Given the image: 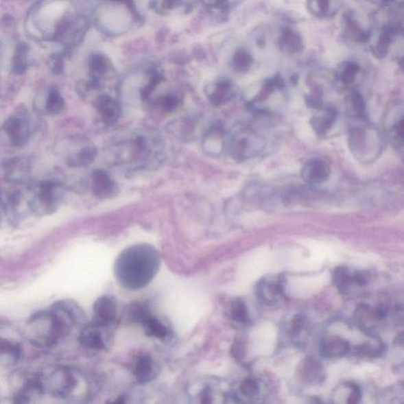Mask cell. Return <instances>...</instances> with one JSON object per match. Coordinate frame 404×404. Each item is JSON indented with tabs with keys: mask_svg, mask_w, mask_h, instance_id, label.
<instances>
[{
	"mask_svg": "<svg viewBox=\"0 0 404 404\" xmlns=\"http://www.w3.org/2000/svg\"><path fill=\"white\" fill-rule=\"evenodd\" d=\"M161 266L159 251L154 246L139 243L128 246L119 254L115 261L114 274L125 289L139 291L154 281Z\"/></svg>",
	"mask_w": 404,
	"mask_h": 404,
	"instance_id": "1",
	"label": "cell"
},
{
	"mask_svg": "<svg viewBox=\"0 0 404 404\" xmlns=\"http://www.w3.org/2000/svg\"><path fill=\"white\" fill-rule=\"evenodd\" d=\"M44 392L67 401L86 400L93 394L91 379L80 370L68 366H57L40 377Z\"/></svg>",
	"mask_w": 404,
	"mask_h": 404,
	"instance_id": "2",
	"label": "cell"
},
{
	"mask_svg": "<svg viewBox=\"0 0 404 404\" xmlns=\"http://www.w3.org/2000/svg\"><path fill=\"white\" fill-rule=\"evenodd\" d=\"M25 334L26 339L35 347L51 348L69 333L51 309L34 314L26 323Z\"/></svg>",
	"mask_w": 404,
	"mask_h": 404,
	"instance_id": "3",
	"label": "cell"
},
{
	"mask_svg": "<svg viewBox=\"0 0 404 404\" xmlns=\"http://www.w3.org/2000/svg\"><path fill=\"white\" fill-rule=\"evenodd\" d=\"M127 149L128 162H132L135 169H148L155 167L162 160L163 152L161 141L145 135H138L123 144Z\"/></svg>",
	"mask_w": 404,
	"mask_h": 404,
	"instance_id": "4",
	"label": "cell"
},
{
	"mask_svg": "<svg viewBox=\"0 0 404 404\" xmlns=\"http://www.w3.org/2000/svg\"><path fill=\"white\" fill-rule=\"evenodd\" d=\"M128 316L131 322L139 324L151 338L162 342H169L174 338V333L169 325L157 318L147 303L132 304L129 307Z\"/></svg>",
	"mask_w": 404,
	"mask_h": 404,
	"instance_id": "5",
	"label": "cell"
},
{
	"mask_svg": "<svg viewBox=\"0 0 404 404\" xmlns=\"http://www.w3.org/2000/svg\"><path fill=\"white\" fill-rule=\"evenodd\" d=\"M222 380L204 377L191 383L187 388V395L191 402L214 403L222 398L224 403H239L237 394L233 391H224Z\"/></svg>",
	"mask_w": 404,
	"mask_h": 404,
	"instance_id": "6",
	"label": "cell"
},
{
	"mask_svg": "<svg viewBox=\"0 0 404 404\" xmlns=\"http://www.w3.org/2000/svg\"><path fill=\"white\" fill-rule=\"evenodd\" d=\"M227 148L236 161L248 160L259 154L263 148V141L254 131L248 128L240 127L228 136Z\"/></svg>",
	"mask_w": 404,
	"mask_h": 404,
	"instance_id": "7",
	"label": "cell"
},
{
	"mask_svg": "<svg viewBox=\"0 0 404 404\" xmlns=\"http://www.w3.org/2000/svg\"><path fill=\"white\" fill-rule=\"evenodd\" d=\"M112 329L91 321L81 328L78 341L82 347L89 350L95 353L106 351L111 348L113 341Z\"/></svg>",
	"mask_w": 404,
	"mask_h": 404,
	"instance_id": "8",
	"label": "cell"
},
{
	"mask_svg": "<svg viewBox=\"0 0 404 404\" xmlns=\"http://www.w3.org/2000/svg\"><path fill=\"white\" fill-rule=\"evenodd\" d=\"M13 395L15 402L29 403L44 392L43 385L39 376L30 372H19L12 379Z\"/></svg>",
	"mask_w": 404,
	"mask_h": 404,
	"instance_id": "9",
	"label": "cell"
},
{
	"mask_svg": "<svg viewBox=\"0 0 404 404\" xmlns=\"http://www.w3.org/2000/svg\"><path fill=\"white\" fill-rule=\"evenodd\" d=\"M23 353V338L12 325L0 323V361L15 364Z\"/></svg>",
	"mask_w": 404,
	"mask_h": 404,
	"instance_id": "10",
	"label": "cell"
},
{
	"mask_svg": "<svg viewBox=\"0 0 404 404\" xmlns=\"http://www.w3.org/2000/svg\"><path fill=\"white\" fill-rule=\"evenodd\" d=\"M285 279L283 274L266 276L257 285L259 300L267 306H275L285 297Z\"/></svg>",
	"mask_w": 404,
	"mask_h": 404,
	"instance_id": "11",
	"label": "cell"
},
{
	"mask_svg": "<svg viewBox=\"0 0 404 404\" xmlns=\"http://www.w3.org/2000/svg\"><path fill=\"white\" fill-rule=\"evenodd\" d=\"M51 309L56 314L69 333L72 329L78 326L82 327L86 324V314L75 302L72 300L56 302Z\"/></svg>",
	"mask_w": 404,
	"mask_h": 404,
	"instance_id": "12",
	"label": "cell"
},
{
	"mask_svg": "<svg viewBox=\"0 0 404 404\" xmlns=\"http://www.w3.org/2000/svg\"><path fill=\"white\" fill-rule=\"evenodd\" d=\"M388 308L381 305L376 308L363 303L356 308L355 318L357 324L364 332L370 333L375 329L379 322L388 316Z\"/></svg>",
	"mask_w": 404,
	"mask_h": 404,
	"instance_id": "13",
	"label": "cell"
},
{
	"mask_svg": "<svg viewBox=\"0 0 404 404\" xmlns=\"http://www.w3.org/2000/svg\"><path fill=\"white\" fill-rule=\"evenodd\" d=\"M117 299L111 295L99 297L93 304L92 321L104 326L114 328L117 318Z\"/></svg>",
	"mask_w": 404,
	"mask_h": 404,
	"instance_id": "14",
	"label": "cell"
},
{
	"mask_svg": "<svg viewBox=\"0 0 404 404\" xmlns=\"http://www.w3.org/2000/svg\"><path fill=\"white\" fill-rule=\"evenodd\" d=\"M131 371L139 384L146 385L158 376L160 366L150 354L141 353L131 364Z\"/></svg>",
	"mask_w": 404,
	"mask_h": 404,
	"instance_id": "15",
	"label": "cell"
},
{
	"mask_svg": "<svg viewBox=\"0 0 404 404\" xmlns=\"http://www.w3.org/2000/svg\"><path fill=\"white\" fill-rule=\"evenodd\" d=\"M344 38L356 44H365L371 39V32L361 25L358 15L353 12H346L343 18Z\"/></svg>",
	"mask_w": 404,
	"mask_h": 404,
	"instance_id": "16",
	"label": "cell"
},
{
	"mask_svg": "<svg viewBox=\"0 0 404 404\" xmlns=\"http://www.w3.org/2000/svg\"><path fill=\"white\" fill-rule=\"evenodd\" d=\"M99 118L104 124L112 126L118 122L121 115V108L119 104L108 94H102L94 102Z\"/></svg>",
	"mask_w": 404,
	"mask_h": 404,
	"instance_id": "17",
	"label": "cell"
},
{
	"mask_svg": "<svg viewBox=\"0 0 404 404\" xmlns=\"http://www.w3.org/2000/svg\"><path fill=\"white\" fill-rule=\"evenodd\" d=\"M330 176V167L322 159L313 158L308 161L302 167L301 177L308 185H320L326 181Z\"/></svg>",
	"mask_w": 404,
	"mask_h": 404,
	"instance_id": "18",
	"label": "cell"
},
{
	"mask_svg": "<svg viewBox=\"0 0 404 404\" xmlns=\"http://www.w3.org/2000/svg\"><path fill=\"white\" fill-rule=\"evenodd\" d=\"M351 346L348 340L339 335H328L320 344V353L324 358L334 359L342 358L350 353Z\"/></svg>",
	"mask_w": 404,
	"mask_h": 404,
	"instance_id": "19",
	"label": "cell"
},
{
	"mask_svg": "<svg viewBox=\"0 0 404 404\" xmlns=\"http://www.w3.org/2000/svg\"><path fill=\"white\" fill-rule=\"evenodd\" d=\"M296 375L298 379L305 384H318L324 379V372L316 359L307 357L298 366Z\"/></svg>",
	"mask_w": 404,
	"mask_h": 404,
	"instance_id": "20",
	"label": "cell"
},
{
	"mask_svg": "<svg viewBox=\"0 0 404 404\" xmlns=\"http://www.w3.org/2000/svg\"><path fill=\"white\" fill-rule=\"evenodd\" d=\"M92 189L94 195L99 199L112 198L117 192V186L106 171H94L92 175Z\"/></svg>",
	"mask_w": 404,
	"mask_h": 404,
	"instance_id": "21",
	"label": "cell"
},
{
	"mask_svg": "<svg viewBox=\"0 0 404 404\" xmlns=\"http://www.w3.org/2000/svg\"><path fill=\"white\" fill-rule=\"evenodd\" d=\"M277 44L282 54L287 56L301 54L304 49L302 36L296 30L289 27L281 30Z\"/></svg>",
	"mask_w": 404,
	"mask_h": 404,
	"instance_id": "22",
	"label": "cell"
},
{
	"mask_svg": "<svg viewBox=\"0 0 404 404\" xmlns=\"http://www.w3.org/2000/svg\"><path fill=\"white\" fill-rule=\"evenodd\" d=\"M4 130L9 135L14 146H22L27 143L29 129L27 123L22 118L10 117L3 126Z\"/></svg>",
	"mask_w": 404,
	"mask_h": 404,
	"instance_id": "23",
	"label": "cell"
},
{
	"mask_svg": "<svg viewBox=\"0 0 404 404\" xmlns=\"http://www.w3.org/2000/svg\"><path fill=\"white\" fill-rule=\"evenodd\" d=\"M397 28L392 25H388L380 30L371 46L372 54L377 59H385L390 54L392 42L395 40Z\"/></svg>",
	"mask_w": 404,
	"mask_h": 404,
	"instance_id": "24",
	"label": "cell"
},
{
	"mask_svg": "<svg viewBox=\"0 0 404 404\" xmlns=\"http://www.w3.org/2000/svg\"><path fill=\"white\" fill-rule=\"evenodd\" d=\"M307 7L309 14L319 19H332L337 14L341 8V0H307Z\"/></svg>",
	"mask_w": 404,
	"mask_h": 404,
	"instance_id": "25",
	"label": "cell"
},
{
	"mask_svg": "<svg viewBox=\"0 0 404 404\" xmlns=\"http://www.w3.org/2000/svg\"><path fill=\"white\" fill-rule=\"evenodd\" d=\"M234 96L233 84L230 80H222L216 84L211 91H208L209 102L214 106H222L226 104Z\"/></svg>",
	"mask_w": 404,
	"mask_h": 404,
	"instance_id": "26",
	"label": "cell"
},
{
	"mask_svg": "<svg viewBox=\"0 0 404 404\" xmlns=\"http://www.w3.org/2000/svg\"><path fill=\"white\" fill-rule=\"evenodd\" d=\"M333 281L335 287L343 296L349 295L353 288L357 286L355 272L350 271L349 268L345 266L335 268L333 274Z\"/></svg>",
	"mask_w": 404,
	"mask_h": 404,
	"instance_id": "27",
	"label": "cell"
},
{
	"mask_svg": "<svg viewBox=\"0 0 404 404\" xmlns=\"http://www.w3.org/2000/svg\"><path fill=\"white\" fill-rule=\"evenodd\" d=\"M337 119V112L333 108H325L313 115L311 123L318 136H324L333 127Z\"/></svg>",
	"mask_w": 404,
	"mask_h": 404,
	"instance_id": "28",
	"label": "cell"
},
{
	"mask_svg": "<svg viewBox=\"0 0 404 404\" xmlns=\"http://www.w3.org/2000/svg\"><path fill=\"white\" fill-rule=\"evenodd\" d=\"M309 335V323L306 317L296 316L291 323L288 337L296 347H302Z\"/></svg>",
	"mask_w": 404,
	"mask_h": 404,
	"instance_id": "29",
	"label": "cell"
},
{
	"mask_svg": "<svg viewBox=\"0 0 404 404\" xmlns=\"http://www.w3.org/2000/svg\"><path fill=\"white\" fill-rule=\"evenodd\" d=\"M56 187L55 183L49 181L42 182L39 187L36 201H38L39 206L45 208V212L50 213L56 209Z\"/></svg>",
	"mask_w": 404,
	"mask_h": 404,
	"instance_id": "30",
	"label": "cell"
},
{
	"mask_svg": "<svg viewBox=\"0 0 404 404\" xmlns=\"http://www.w3.org/2000/svg\"><path fill=\"white\" fill-rule=\"evenodd\" d=\"M29 47L20 42L15 48L12 61V71L15 75H23L28 69Z\"/></svg>",
	"mask_w": 404,
	"mask_h": 404,
	"instance_id": "31",
	"label": "cell"
},
{
	"mask_svg": "<svg viewBox=\"0 0 404 404\" xmlns=\"http://www.w3.org/2000/svg\"><path fill=\"white\" fill-rule=\"evenodd\" d=\"M227 314L230 321L235 323L245 324L250 322L248 307L239 298H235L230 301Z\"/></svg>",
	"mask_w": 404,
	"mask_h": 404,
	"instance_id": "32",
	"label": "cell"
},
{
	"mask_svg": "<svg viewBox=\"0 0 404 404\" xmlns=\"http://www.w3.org/2000/svg\"><path fill=\"white\" fill-rule=\"evenodd\" d=\"M97 150L93 144H86L82 147L76 154L71 155L68 159V164L71 167H84L91 165L95 159Z\"/></svg>",
	"mask_w": 404,
	"mask_h": 404,
	"instance_id": "33",
	"label": "cell"
},
{
	"mask_svg": "<svg viewBox=\"0 0 404 404\" xmlns=\"http://www.w3.org/2000/svg\"><path fill=\"white\" fill-rule=\"evenodd\" d=\"M360 71V67L354 61H344L340 64L337 69V78L345 86L353 84Z\"/></svg>",
	"mask_w": 404,
	"mask_h": 404,
	"instance_id": "34",
	"label": "cell"
},
{
	"mask_svg": "<svg viewBox=\"0 0 404 404\" xmlns=\"http://www.w3.org/2000/svg\"><path fill=\"white\" fill-rule=\"evenodd\" d=\"M89 65H91V70L93 73V80L97 81H99V78L106 75L107 73L112 71L111 62L109 61L107 57L101 54L93 55L91 57Z\"/></svg>",
	"mask_w": 404,
	"mask_h": 404,
	"instance_id": "35",
	"label": "cell"
},
{
	"mask_svg": "<svg viewBox=\"0 0 404 404\" xmlns=\"http://www.w3.org/2000/svg\"><path fill=\"white\" fill-rule=\"evenodd\" d=\"M254 64L253 56L246 49H241L235 51L233 57V69L240 73H248Z\"/></svg>",
	"mask_w": 404,
	"mask_h": 404,
	"instance_id": "36",
	"label": "cell"
},
{
	"mask_svg": "<svg viewBox=\"0 0 404 404\" xmlns=\"http://www.w3.org/2000/svg\"><path fill=\"white\" fill-rule=\"evenodd\" d=\"M385 348L386 346L381 342H367L357 346L355 353L364 358L376 359L384 354Z\"/></svg>",
	"mask_w": 404,
	"mask_h": 404,
	"instance_id": "37",
	"label": "cell"
},
{
	"mask_svg": "<svg viewBox=\"0 0 404 404\" xmlns=\"http://www.w3.org/2000/svg\"><path fill=\"white\" fill-rule=\"evenodd\" d=\"M64 107V99L56 88H50L45 103V111L49 115H57L61 112Z\"/></svg>",
	"mask_w": 404,
	"mask_h": 404,
	"instance_id": "38",
	"label": "cell"
},
{
	"mask_svg": "<svg viewBox=\"0 0 404 404\" xmlns=\"http://www.w3.org/2000/svg\"><path fill=\"white\" fill-rule=\"evenodd\" d=\"M348 106L354 117L364 118L366 112L365 102L363 97L358 91H353L348 97Z\"/></svg>",
	"mask_w": 404,
	"mask_h": 404,
	"instance_id": "39",
	"label": "cell"
},
{
	"mask_svg": "<svg viewBox=\"0 0 404 404\" xmlns=\"http://www.w3.org/2000/svg\"><path fill=\"white\" fill-rule=\"evenodd\" d=\"M239 390L241 394L248 399H254L259 394L260 388L253 379H246L241 383Z\"/></svg>",
	"mask_w": 404,
	"mask_h": 404,
	"instance_id": "40",
	"label": "cell"
},
{
	"mask_svg": "<svg viewBox=\"0 0 404 404\" xmlns=\"http://www.w3.org/2000/svg\"><path fill=\"white\" fill-rule=\"evenodd\" d=\"M163 108L166 112L174 111L180 104V99L175 94L169 93L161 99Z\"/></svg>",
	"mask_w": 404,
	"mask_h": 404,
	"instance_id": "41",
	"label": "cell"
},
{
	"mask_svg": "<svg viewBox=\"0 0 404 404\" xmlns=\"http://www.w3.org/2000/svg\"><path fill=\"white\" fill-rule=\"evenodd\" d=\"M232 353L237 361H243L245 356V348L242 340H236L233 346Z\"/></svg>",
	"mask_w": 404,
	"mask_h": 404,
	"instance_id": "42",
	"label": "cell"
},
{
	"mask_svg": "<svg viewBox=\"0 0 404 404\" xmlns=\"http://www.w3.org/2000/svg\"><path fill=\"white\" fill-rule=\"evenodd\" d=\"M62 68H64V64H62V61L60 59H56L54 61V67H52V69L56 73H60L62 71Z\"/></svg>",
	"mask_w": 404,
	"mask_h": 404,
	"instance_id": "43",
	"label": "cell"
},
{
	"mask_svg": "<svg viewBox=\"0 0 404 404\" xmlns=\"http://www.w3.org/2000/svg\"><path fill=\"white\" fill-rule=\"evenodd\" d=\"M394 1V0H381V2L385 4L390 3Z\"/></svg>",
	"mask_w": 404,
	"mask_h": 404,
	"instance_id": "44",
	"label": "cell"
},
{
	"mask_svg": "<svg viewBox=\"0 0 404 404\" xmlns=\"http://www.w3.org/2000/svg\"><path fill=\"white\" fill-rule=\"evenodd\" d=\"M1 204H2V192H1V190H0V207H1Z\"/></svg>",
	"mask_w": 404,
	"mask_h": 404,
	"instance_id": "45",
	"label": "cell"
}]
</instances>
